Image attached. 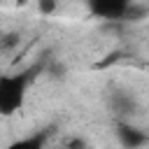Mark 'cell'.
I'll use <instances>...</instances> for the list:
<instances>
[{
  "label": "cell",
  "mask_w": 149,
  "mask_h": 149,
  "mask_svg": "<svg viewBox=\"0 0 149 149\" xmlns=\"http://www.w3.org/2000/svg\"><path fill=\"white\" fill-rule=\"evenodd\" d=\"M16 2H19V5H26V2H28V0H16Z\"/></svg>",
  "instance_id": "cell-8"
},
{
  "label": "cell",
  "mask_w": 149,
  "mask_h": 149,
  "mask_svg": "<svg viewBox=\"0 0 149 149\" xmlns=\"http://www.w3.org/2000/svg\"><path fill=\"white\" fill-rule=\"evenodd\" d=\"M114 109H116L119 114H130L133 100H130L128 95H123V93H116V95H114Z\"/></svg>",
  "instance_id": "cell-5"
},
{
  "label": "cell",
  "mask_w": 149,
  "mask_h": 149,
  "mask_svg": "<svg viewBox=\"0 0 149 149\" xmlns=\"http://www.w3.org/2000/svg\"><path fill=\"white\" fill-rule=\"evenodd\" d=\"M135 0H86L88 12L102 21H123Z\"/></svg>",
  "instance_id": "cell-2"
},
{
  "label": "cell",
  "mask_w": 149,
  "mask_h": 149,
  "mask_svg": "<svg viewBox=\"0 0 149 149\" xmlns=\"http://www.w3.org/2000/svg\"><path fill=\"white\" fill-rule=\"evenodd\" d=\"M40 68H30V70H21L14 74H2L0 77V114L2 116H12L14 112H19L26 102V93L28 86L33 81V72H37Z\"/></svg>",
  "instance_id": "cell-1"
},
{
  "label": "cell",
  "mask_w": 149,
  "mask_h": 149,
  "mask_svg": "<svg viewBox=\"0 0 149 149\" xmlns=\"http://www.w3.org/2000/svg\"><path fill=\"white\" fill-rule=\"evenodd\" d=\"M56 7H58V0H37V9H40V14H44V16L54 14Z\"/></svg>",
  "instance_id": "cell-6"
},
{
  "label": "cell",
  "mask_w": 149,
  "mask_h": 149,
  "mask_svg": "<svg viewBox=\"0 0 149 149\" xmlns=\"http://www.w3.org/2000/svg\"><path fill=\"white\" fill-rule=\"evenodd\" d=\"M44 144H47V135H44V133H35V135H30V137H26V140L14 142L12 149H42Z\"/></svg>",
  "instance_id": "cell-4"
},
{
  "label": "cell",
  "mask_w": 149,
  "mask_h": 149,
  "mask_svg": "<svg viewBox=\"0 0 149 149\" xmlns=\"http://www.w3.org/2000/svg\"><path fill=\"white\" fill-rule=\"evenodd\" d=\"M65 144H68V147H86V142H84V140H79V137H70Z\"/></svg>",
  "instance_id": "cell-7"
},
{
  "label": "cell",
  "mask_w": 149,
  "mask_h": 149,
  "mask_svg": "<svg viewBox=\"0 0 149 149\" xmlns=\"http://www.w3.org/2000/svg\"><path fill=\"white\" fill-rule=\"evenodd\" d=\"M116 137H119V142H121L123 147H130V149L142 147V144L149 142V135H147L144 130L135 128V126L128 123V121H116Z\"/></svg>",
  "instance_id": "cell-3"
}]
</instances>
